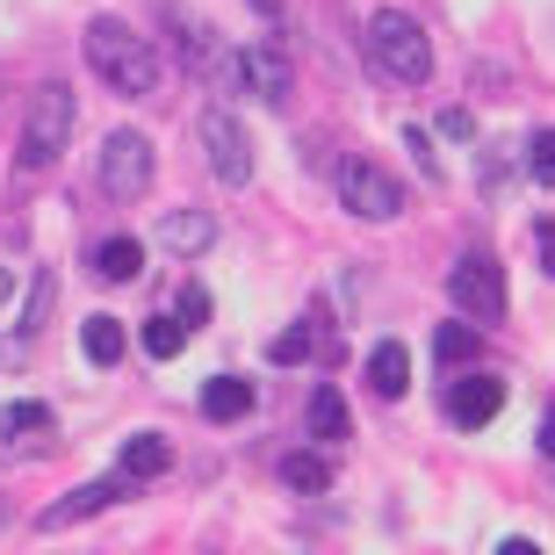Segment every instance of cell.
Masks as SVG:
<instances>
[{
    "instance_id": "6da1fadb",
    "label": "cell",
    "mask_w": 555,
    "mask_h": 555,
    "mask_svg": "<svg viewBox=\"0 0 555 555\" xmlns=\"http://www.w3.org/2000/svg\"><path fill=\"white\" fill-rule=\"evenodd\" d=\"M80 51H87V65H94V80L108 87V94H124V102H152L159 94V43L152 37H138L130 22H116V15H94L80 29Z\"/></svg>"
},
{
    "instance_id": "7a4b0ae2",
    "label": "cell",
    "mask_w": 555,
    "mask_h": 555,
    "mask_svg": "<svg viewBox=\"0 0 555 555\" xmlns=\"http://www.w3.org/2000/svg\"><path fill=\"white\" fill-rule=\"evenodd\" d=\"M361 51H369V65L390 87H426L433 80V37H426V22L404 15V8H375Z\"/></svg>"
},
{
    "instance_id": "3957f363",
    "label": "cell",
    "mask_w": 555,
    "mask_h": 555,
    "mask_svg": "<svg viewBox=\"0 0 555 555\" xmlns=\"http://www.w3.org/2000/svg\"><path fill=\"white\" fill-rule=\"evenodd\" d=\"M65 144H73V87L43 80L29 94V116H22V144H15L22 173H51L65 159Z\"/></svg>"
},
{
    "instance_id": "277c9868",
    "label": "cell",
    "mask_w": 555,
    "mask_h": 555,
    "mask_svg": "<svg viewBox=\"0 0 555 555\" xmlns=\"http://www.w3.org/2000/svg\"><path fill=\"white\" fill-rule=\"evenodd\" d=\"M159 22L173 29V51H181V65L195 73V87H209V94H217V87H238V51H224L203 15H188L181 0H166Z\"/></svg>"
},
{
    "instance_id": "5b68a950",
    "label": "cell",
    "mask_w": 555,
    "mask_h": 555,
    "mask_svg": "<svg viewBox=\"0 0 555 555\" xmlns=\"http://www.w3.org/2000/svg\"><path fill=\"white\" fill-rule=\"evenodd\" d=\"M448 304L462 310V318H476V325H505V310H513V296H505V260L498 253H462L448 268Z\"/></svg>"
},
{
    "instance_id": "8992f818",
    "label": "cell",
    "mask_w": 555,
    "mask_h": 555,
    "mask_svg": "<svg viewBox=\"0 0 555 555\" xmlns=\"http://www.w3.org/2000/svg\"><path fill=\"white\" fill-rule=\"evenodd\" d=\"M332 181H339V203H347L361 224H390V217H404V188H397V173L383 159H369V152H347Z\"/></svg>"
},
{
    "instance_id": "52a82bcc",
    "label": "cell",
    "mask_w": 555,
    "mask_h": 555,
    "mask_svg": "<svg viewBox=\"0 0 555 555\" xmlns=\"http://www.w3.org/2000/svg\"><path fill=\"white\" fill-rule=\"evenodd\" d=\"M94 188H102L108 203H138L144 188H152V144H144V130H108L102 152H94Z\"/></svg>"
},
{
    "instance_id": "ba28073f",
    "label": "cell",
    "mask_w": 555,
    "mask_h": 555,
    "mask_svg": "<svg viewBox=\"0 0 555 555\" xmlns=\"http://www.w3.org/2000/svg\"><path fill=\"white\" fill-rule=\"evenodd\" d=\"M195 138H203V159H209V173H217L224 188H246L253 181V138H246V124H238L231 108L209 102L203 116H195Z\"/></svg>"
},
{
    "instance_id": "9c48e42d",
    "label": "cell",
    "mask_w": 555,
    "mask_h": 555,
    "mask_svg": "<svg viewBox=\"0 0 555 555\" xmlns=\"http://www.w3.org/2000/svg\"><path fill=\"white\" fill-rule=\"evenodd\" d=\"M130 491H138V483H124V476H94V483H80V491H65L59 505H43V513H37V534H65V527H80V519L108 513V505H124Z\"/></svg>"
},
{
    "instance_id": "30bf717a",
    "label": "cell",
    "mask_w": 555,
    "mask_h": 555,
    "mask_svg": "<svg viewBox=\"0 0 555 555\" xmlns=\"http://www.w3.org/2000/svg\"><path fill=\"white\" fill-rule=\"evenodd\" d=\"M238 87H246L253 102L288 108L296 102V65H288L274 43H246V51H238Z\"/></svg>"
},
{
    "instance_id": "8fae6325",
    "label": "cell",
    "mask_w": 555,
    "mask_h": 555,
    "mask_svg": "<svg viewBox=\"0 0 555 555\" xmlns=\"http://www.w3.org/2000/svg\"><path fill=\"white\" fill-rule=\"evenodd\" d=\"M498 412H505V375H483V369H476V375H462V383H448V418L462 433H483Z\"/></svg>"
},
{
    "instance_id": "7c38bea8",
    "label": "cell",
    "mask_w": 555,
    "mask_h": 555,
    "mask_svg": "<svg viewBox=\"0 0 555 555\" xmlns=\"http://www.w3.org/2000/svg\"><path fill=\"white\" fill-rule=\"evenodd\" d=\"M51 426H59V418H51V404H43V397H15V404L0 412V448H8V454H29L37 440H51Z\"/></svg>"
},
{
    "instance_id": "4fadbf2b",
    "label": "cell",
    "mask_w": 555,
    "mask_h": 555,
    "mask_svg": "<svg viewBox=\"0 0 555 555\" xmlns=\"http://www.w3.org/2000/svg\"><path fill=\"white\" fill-rule=\"evenodd\" d=\"M166 469H173L166 433H130L124 448H116V476H124V483H159Z\"/></svg>"
},
{
    "instance_id": "5bb4252c",
    "label": "cell",
    "mask_w": 555,
    "mask_h": 555,
    "mask_svg": "<svg viewBox=\"0 0 555 555\" xmlns=\"http://www.w3.org/2000/svg\"><path fill=\"white\" fill-rule=\"evenodd\" d=\"M369 390L383 397V404H397V397L412 390V347H404V339H383V347H369Z\"/></svg>"
},
{
    "instance_id": "9a60e30c",
    "label": "cell",
    "mask_w": 555,
    "mask_h": 555,
    "mask_svg": "<svg viewBox=\"0 0 555 555\" xmlns=\"http://www.w3.org/2000/svg\"><path fill=\"white\" fill-rule=\"evenodd\" d=\"M159 246H173V253L217 246V217H209V209H166L159 217Z\"/></svg>"
},
{
    "instance_id": "2e32d148",
    "label": "cell",
    "mask_w": 555,
    "mask_h": 555,
    "mask_svg": "<svg viewBox=\"0 0 555 555\" xmlns=\"http://www.w3.org/2000/svg\"><path fill=\"white\" fill-rule=\"evenodd\" d=\"M253 412V383L246 375H209L203 383V418H217V426H231V418Z\"/></svg>"
},
{
    "instance_id": "e0dca14e",
    "label": "cell",
    "mask_w": 555,
    "mask_h": 555,
    "mask_svg": "<svg viewBox=\"0 0 555 555\" xmlns=\"http://www.w3.org/2000/svg\"><path fill=\"white\" fill-rule=\"evenodd\" d=\"M353 433V412H347V397L332 390V383H318V390H310V440H347Z\"/></svg>"
},
{
    "instance_id": "ac0fdd59",
    "label": "cell",
    "mask_w": 555,
    "mask_h": 555,
    "mask_svg": "<svg viewBox=\"0 0 555 555\" xmlns=\"http://www.w3.org/2000/svg\"><path fill=\"white\" fill-rule=\"evenodd\" d=\"M144 274V246L138 238H102V246H94V282H138Z\"/></svg>"
},
{
    "instance_id": "d6986e66",
    "label": "cell",
    "mask_w": 555,
    "mask_h": 555,
    "mask_svg": "<svg viewBox=\"0 0 555 555\" xmlns=\"http://www.w3.org/2000/svg\"><path fill=\"white\" fill-rule=\"evenodd\" d=\"M80 353L87 361H94V369H116V361H124V325H116V318H87L80 325Z\"/></svg>"
},
{
    "instance_id": "ffe728a7",
    "label": "cell",
    "mask_w": 555,
    "mask_h": 555,
    "mask_svg": "<svg viewBox=\"0 0 555 555\" xmlns=\"http://www.w3.org/2000/svg\"><path fill=\"white\" fill-rule=\"evenodd\" d=\"M282 483L288 491H332V462L310 454V448H296V454H282Z\"/></svg>"
},
{
    "instance_id": "44dd1931",
    "label": "cell",
    "mask_w": 555,
    "mask_h": 555,
    "mask_svg": "<svg viewBox=\"0 0 555 555\" xmlns=\"http://www.w3.org/2000/svg\"><path fill=\"white\" fill-rule=\"evenodd\" d=\"M138 347L152 353V361H173V353L188 347V325H181V318H144V332H138Z\"/></svg>"
},
{
    "instance_id": "7402d4cb",
    "label": "cell",
    "mask_w": 555,
    "mask_h": 555,
    "mask_svg": "<svg viewBox=\"0 0 555 555\" xmlns=\"http://www.w3.org/2000/svg\"><path fill=\"white\" fill-rule=\"evenodd\" d=\"M433 353H440V369H462V361H476V353H483V332H476V325H440Z\"/></svg>"
},
{
    "instance_id": "603a6c76",
    "label": "cell",
    "mask_w": 555,
    "mask_h": 555,
    "mask_svg": "<svg viewBox=\"0 0 555 555\" xmlns=\"http://www.w3.org/2000/svg\"><path fill=\"white\" fill-rule=\"evenodd\" d=\"M310 353H318V332H310V325H288L282 339L268 347V361H274V369H304Z\"/></svg>"
},
{
    "instance_id": "cb8c5ba5",
    "label": "cell",
    "mask_w": 555,
    "mask_h": 555,
    "mask_svg": "<svg viewBox=\"0 0 555 555\" xmlns=\"http://www.w3.org/2000/svg\"><path fill=\"white\" fill-rule=\"evenodd\" d=\"M527 173H534L541 188H555V124L534 130V144H527Z\"/></svg>"
},
{
    "instance_id": "d4e9b609",
    "label": "cell",
    "mask_w": 555,
    "mask_h": 555,
    "mask_svg": "<svg viewBox=\"0 0 555 555\" xmlns=\"http://www.w3.org/2000/svg\"><path fill=\"white\" fill-rule=\"evenodd\" d=\"M404 152L418 159V173H426V181H440V152H433V138H426V130H404Z\"/></svg>"
},
{
    "instance_id": "484cf974",
    "label": "cell",
    "mask_w": 555,
    "mask_h": 555,
    "mask_svg": "<svg viewBox=\"0 0 555 555\" xmlns=\"http://www.w3.org/2000/svg\"><path fill=\"white\" fill-rule=\"evenodd\" d=\"M203 318H209V288L188 282V288H181V325H203Z\"/></svg>"
},
{
    "instance_id": "4316f807",
    "label": "cell",
    "mask_w": 555,
    "mask_h": 555,
    "mask_svg": "<svg viewBox=\"0 0 555 555\" xmlns=\"http://www.w3.org/2000/svg\"><path fill=\"white\" fill-rule=\"evenodd\" d=\"M43 310H51V268H43V274H37V288H29V318H22V325L37 332V325H43Z\"/></svg>"
},
{
    "instance_id": "83f0119b",
    "label": "cell",
    "mask_w": 555,
    "mask_h": 555,
    "mask_svg": "<svg viewBox=\"0 0 555 555\" xmlns=\"http://www.w3.org/2000/svg\"><path fill=\"white\" fill-rule=\"evenodd\" d=\"M469 130H476L469 108H448V116H440V138H469Z\"/></svg>"
},
{
    "instance_id": "f1b7e54d",
    "label": "cell",
    "mask_w": 555,
    "mask_h": 555,
    "mask_svg": "<svg viewBox=\"0 0 555 555\" xmlns=\"http://www.w3.org/2000/svg\"><path fill=\"white\" fill-rule=\"evenodd\" d=\"M534 238H541V260H548V274H555V224H541Z\"/></svg>"
},
{
    "instance_id": "f546056e",
    "label": "cell",
    "mask_w": 555,
    "mask_h": 555,
    "mask_svg": "<svg viewBox=\"0 0 555 555\" xmlns=\"http://www.w3.org/2000/svg\"><path fill=\"white\" fill-rule=\"evenodd\" d=\"M498 555H541V548H534V541H519V534H513V541H498Z\"/></svg>"
},
{
    "instance_id": "4dcf8cb0",
    "label": "cell",
    "mask_w": 555,
    "mask_h": 555,
    "mask_svg": "<svg viewBox=\"0 0 555 555\" xmlns=\"http://www.w3.org/2000/svg\"><path fill=\"white\" fill-rule=\"evenodd\" d=\"M541 454H555V404H548V418H541Z\"/></svg>"
},
{
    "instance_id": "1f68e13d",
    "label": "cell",
    "mask_w": 555,
    "mask_h": 555,
    "mask_svg": "<svg viewBox=\"0 0 555 555\" xmlns=\"http://www.w3.org/2000/svg\"><path fill=\"white\" fill-rule=\"evenodd\" d=\"M253 8H260V15H282V0H253Z\"/></svg>"
},
{
    "instance_id": "d6a6232c",
    "label": "cell",
    "mask_w": 555,
    "mask_h": 555,
    "mask_svg": "<svg viewBox=\"0 0 555 555\" xmlns=\"http://www.w3.org/2000/svg\"><path fill=\"white\" fill-rule=\"evenodd\" d=\"M8 288H15V274H8V268H0V296H8Z\"/></svg>"
}]
</instances>
